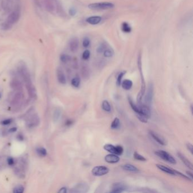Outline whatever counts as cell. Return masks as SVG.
Listing matches in <instances>:
<instances>
[{"label": "cell", "instance_id": "obj_1", "mask_svg": "<svg viewBox=\"0 0 193 193\" xmlns=\"http://www.w3.org/2000/svg\"><path fill=\"white\" fill-rule=\"evenodd\" d=\"M18 72L24 80L29 96H34L35 95H36V90L34 85H32L33 84L31 79L29 72H28L27 66L24 64H22L19 66Z\"/></svg>", "mask_w": 193, "mask_h": 193}, {"label": "cell", "instance_id": "obj_2", "mask_svg": "<svg viewBox=\"0 0 193 193\" xmlns=\"http://www.w3.org/2000/svg\"><path fill=\"white\" fill-rule=\"evenodd\" d=\"M21 12L19 9H17L12 11L7 17L4 22L1 24V28L3 30L7 31L10 29L14 24H15L19 20Z\"/></svg>", "mask_w": 193, "mask_h": 193}, {"label": "cell", "instance_id": "obj_3", "mask_svg": "<svg viewBox=\"0 0 193 193\" xmlns=\"http://www.w3.org/2000/svg\"><path fill=\"white\" fill-rule=\"evenodd\" d=\"M137 64H138V70L140 72V75H141V91H139V92L137 96V102L139 104L141 103L142 100L143 95H145V78L143 76V74L142 72V56H141V54L139 53L138 54V61H137Z\"/></svg>", "mask_w": 193, "mask_h": 193}, {"label": "cell", "instance_id": "obj_4", "mask_svg": "<svg viewBox=\"0 0 193 193\" xmlns=\"http://www.w3.org/2000/svg\"><path fill=\"white\" fill-rule=\"evenodd\" d=\"M88 7L92 10H104L114 8L115 4L109 2H95L89 4Z\"/></svg>", "mask_w": 193, "mask_h": 193}, {"label": "cell", "instance_id": "obj_5", "mask_svg": "<svg viewBox=\"0 0 193 193\" xmlns=\"http://www.w3.org/2000/svg\"><path fill=\"white\" fill-rule=\"evenodd\" d=\"M155 154L164 161L172 164H176L177 163L176 160L174 158V157L166 151L157 150L155 152Z\"/></svg>", "mask_w": 193, "mask_h": 193}, {"label": "cell", "instance_id": "obj_6", "mask_svg": "<svg viewBox=\"0 0 193 193\" xmlns=\"http://www.w3.org/2000/svg\"><path fill=\"white\" fill-rule=\"evenodd\" d=\"M109 172V169L104 166H99L94 167L92 169V174L94 176L100 177L108 174Z\"/></svg>", "mask_w": 193, "mask_h": 193}, {"label": "cell", "instance_id": "obj_7", "mask_svg": "<svg viewBox=\"0 0 193 193\" xmlns=\"http://www.w3.org/2000/svg\"><path fill=\"white\" fill-rule=\"evenodd\" d=\"M153 85L152 83H149L148 86V89L147 93L145 94V103L147 104V105H150L152 104V101L153 97Z\"/></svg>", "mask_w": 193, "mask_h": 193}, {"label": "cell", "instance_id": "obj_8", "mask_svg": "<svg viewBox=\"0 0 193 193\" xmlns=\"http://www.w3.org/2000/svg\"><path fill=\"white\" fill-rule=\"evenodd\" d=\"M40 120L39 116L36 114H32L27 117L26 120V125L28 127H34L38 126Z\"/></svg>", "mask_w": 193, "mask_h": 193}, {"label": "cell", "instance_id": "obj_9", "mask_svg": "<svg viewBox=\"0 0 193 193\" xmlns=\"http://www.w3.org/2000/svg\"><path fill=\"white\" fill-rule=\"evenodd\" d=\"M24 98V95L22 92L18 91L15 92L11 97V103L13 106H18L21 104Z\"/></svg>", "mask_w": 193, "mask_h": 193}, {"label": "cell", "instance_id": "obj_10", "mask_svg": "<svg viewBox=\"0 0 193 193\" xmlns=\"http://www.w3.org/2000/svg\"><path fill=\"white\" fill-rule=\"evenodd\" d=\"M149 134L151 135V137L159 144L162 145H167V141L164 138H163L162 136L159 135V134L156 133V132L150 130L149 131Z\"/></svg>", "mask_w": 193, "mask_h": 193}, {"label": "cell", "instance_id": "obj_11", "mask_svg": "<svg viewBox=\"0 0 193 193\" xmlns=\"http://www.w3.org/2000/svg\"><path fill=\"white\" fill-rule=\"evenodd\" d=\"M89 190L88 185L86 183H79L76 185L72 189L74 193H86Z\"/></svg>", "mask_w": 193, "mask_h": 193}, {"label": "cell", "instance_id": "obj_12", "mask_svg": "<svg viewBox=\"0 0 193 193\" xmlns=\"http://www.w3.org/2000/svg\"><path fill=\"white\" fill-rule=\"evenodd\" d=\"M127 189V186L121 182L115 183L112 186V190L111 191L112 193H121L125 192Z\"/></svg>", "mask_w": 193, "mask_h": 193}, {"label": "cell", "instance_id": "obj_13", "mask_svg": "<svg viewBox=\"0 0 193 193\" xmlns=\"http://www.w3.org/2000/svg\"><path fill=\"white\" fill-rule=\"evenodd\" d=\"M105 161L109 164H115L119 162L120 158L119 155L115 153H109L107 155L104 157Z\"/></svg>", "mask_w": 193, "mask_h": 193}, {"label": "cell", "instance_id": "obj_14", "mask_svg": "<svg viewBox=\"0 0 193 193\" xmlns=\"http://www.w3.org/2000/svg\"><path fill=\"white\" fill-rule=\"evenodd\" d=\"M56 0H44L45 8L49 13H53L56 10Z\"/></svg>", "mask_w": 193, "mask_h": 193}, {"label": "cell", "instance_id": "obj_15", "mask_svg": "<svg viewBox=\"0 0 193 193\" xmlns=\"http://www.w3.org/2000/svg\"><path fill=\"white\" fill-rule=\"evenodd\" d=\"M139 107L140 110V113L139 114L144 115L148 119H149L151 116V112L149 106L147 105H140Z\"/></svg>", "mask_w": 193, "mask_h": 193}, {"label": "cell", "instance_id": "obj_16", "mask_svg": "<svg viewBox=\"0 0 193 193\" xmlns=\"http://www.w3.org/2000/svg\"><path fill=\"white\" fill-rule=\"evenodd\" d=\"M79 41L78 38H73L69 42V48L72 53L77 52L79 48Z\"/></svg>", "mask_w": 193, "mask_h": 193}, {"label": "cell", "instance_id": "obj_17", "mask_svg": "<svg viewBox=\"0 0 193 193\" xmlns=\"http://www.w3.org/2000/svg\"><path fill=\"white\" fill-rule=\"evenodd\" d=\"M56 10L57 14L61 17L65 18L66 16V14L64 10V9L61 3L58 0L56 1Z\"/></svg>", "mask_w": 193, "mask_h": 193}, {"label": "cell", "instance_id": "obj_18", "mask_svg": "<svg viewBox=\"0 0 193 193\" xmlns=\"http://www.w3.org/2000/svg\"><path fill=\"white\" fill-rule=\"evenodd\" d=\"M177 156L188 168L191 170H193V164L189 159H188V158L186 157L185 156H184L182 153L180 152H177Z\"/></svg>", "mask_w": 193, "mask_h": 193}, {"label": "cell", "instance_id": "obj_19", "mask_svg": "<svg viewBox=\"0 0 193 193\" xmlns=\"http://www.w3.org/2000/svg\"><path fill=\"white\" fill-rule=\"evenodd\" d=\"M57 76L58 82L62 84H65L66 83V78L65 75L61 68H58L57 70Z\"/></svg>", "mask_w": 193, "mask_h": 193}, {"label": "cell", "instance_id": "obj_20", "mask_svg": "<svg viewBox=\"0 0 193 193\" xmlns=\"http://www.w3.org/2000/svg\"><path fill=\"white\" fill-rule=\"evenodd\" d=\"M156 167L159 169H160V170H162V172L168 174L170 175H172V176H176V173H175V169H172V168H170L168 167H167L161 165V164H156Z\"/></svg>", "mask_w": 193, "mask_h": 193}, {"label": "cell", "instance_id": "obj_21", "mask_svg": "<svg viewBox=\"0 0 193 193\" xmlns=\"http://www.w3.org/2000/svg\"><path fill=\"white\" fill-rule=\"evenodd\" d=\"M102 18L100 16H91L86 19L87 23L91 25H96L100 23Z\"/></svg>", "mask_w": 193, "mask_h": 193}, {"label": "cell", "instance_id": "obj_22", "mask_svg": "<svg viewBox=\"0 0 193 193\" xmlns=\"http://www.w3.org/2000/svg\"><path fill=\"white\" fill-rule=\"evenodd\" d=\"M10 86H11V88H13L15 90L20 91L22 88V83L19 80H18L17 79H14L11 82Z\"/></svg>", "mask_w": 193, "mask_h": 193}, {"label": "cell", "instance_id": "obj_23", "mask_svg": "<svg viewBox=\"0 0 193 193\" xmlns=\"http://www.w3.org/2000/svg\"><path fill=\"white\" fill-rule=\"evenodd\" d=\"M121 168L127 171V172H138L139 169H138L135 166L131 164H125L124 165H122L121 166Z\"/></svg>", "mask_w": 193, "mask_h": 193}, {"label": "cell", "instance_id": "obj_24", "mask_svg": "<svg viewBox=\"0 0 193 193\" xmlns=\"http://www.w3.org/2000/svg\"><path fill=\"white\" fill-rule=\"evenodd\" d=\"M128 101L129 103L133 109V111L136 113V114H139L140 113V110H139V105H137L135 103H134L133 100L130 96H128Z\"/></svg>", "mask_w": 193, "mask_h": 193}, {"label": "cell", "instance_id": "obj_25", "mask_svg": "<svg viewBox=\"0 0 193 193\" xmlns=\"http://www.w3.org/2000/svg\"><path fill=\"white\" fill-rule=\"evenodd\" d=\"M133 82L130 79H125L121 82V86L125 90H130L133 87Z\"/></svg>", "mask_w": 193, "mask_h": 193}, {"label": "cell", "instance_id": "obj_26", "mask_svg": "<svg viewBox=\"0 0 193 193\" xmlns=\"http://www.w3.org/2000/svg\"><path fill=\"white\" fill-rule=\"evenodd\" d=\"M103 148L112 153H115L116 154V146L113 145H111V144H106L104 145L103 147Z\"/></svg>", "mask_w": 193, "mask_h": 193}, {"label": "cell", "instance_id": "obj_27", "mask_svg": "<svg viewBox=\"0 0 193 193\" xmlns=\"http://www.w3.org/2000/svg\"><path fill=\"white\" fill-rule=\"evenodd\" d=\"M101 107H102V109L107 112H111V104L109 103V102L108 101V100H104L103 102H102V105H101Z\"/></svg>", "mask_w": 193, "mask_h": 193}, {"label": "cell", "instance_id": "obj_28", "mask_svg": "<svg viewBox=\"0 0 193 193\" xmlns=\"http://www.w3.org/2000/svg\"><path fill=\"white\" fill-rule=\"evenodd\" d=\"M103 54L105 57L111 58L114 56L115 51L111 48H107L103 52Z\"/></svg>", "mask_w": 193, "mask_h": 193}, {"label": "cell", "instance_id": "obj_29", "mask_svg": "<svg viewBox=\"0 0 193 193\" xmlns=\"http://www.w3.org/2000/svg\"><path fill=\"white\" fill-rule=\"evenodd\" d=\"M121 29L125 33H130L131 31V27L127 22H123L121 25Z\"/></svg>", "mask_w": 193, "mask_h": 193}, {"label": "cell", "instance_id": "obj_30", "mask_svg": "<svg viewBox=\"0 0 193 193\" xmlns=\"http://www.w3.org/2000/svg\"><path fill=\"white\" fill-rule=\"evenodd\" d=\"M120 121L119 120V118L117 117H116L114 120L113 122H112L111 123V127L112 129H113V130H116V129H118L120 128Z\"/></svg>", "mask_w": 193, "mask_h": 193}, {"label": "cell", "instance_id": "obj_31", "mask_svg": "<svg viewBox=\"0 0 193 193\" xmlns=\"http://www.w3.org/2000/svg\"><path fill=\"white\" fill-rule=\"evenodd\" d=\"M80 84V79L78 76L72 78V84L73 87L78 88L79 87Z\"/></svg>", "mask_w": 193, "mask_h": 193}, {"label": "cell", "instance_id": "obj_32", "mask_svg": "<svg viewBox=\"0 0 193 193\" xmlns=\"http://www.w3.org/2000/svg\"><path fill=\"white\" fill-rule=\"evenodd\" d=\"M72 60V57L66 54H62L60 56V60L63 63H67L70 61Z\"/></svg>", "mask_w": 193, "mask_h": 193}, {"label": "cell", "instance_id": "obj_33", "mask_svg": "<svg viewBox=\"0 0 193 193\" xmlns=\"http://www.w3.org/2000/svg\"><path fill=\"white\" fill-rule=\"evenodd\" d=\"M36 152L37 153L42 157H44L47 155V150L43 147H39L36 149Z\"/></svg>", "mask_w": 193, "mask_h": 193}, {"label": "cell", "instance_id": "obj_34", "mask_svg": "<svg viewBox=\"0 0 193 193\" xmlns=\"http://www.w3.org/2000/svg\"><path fill=\"white\" fill-rule=\"evenodd\" d=\"M134 158L138 161H141V162H146L147 159L145 158V157L141 154L138 153L137 152H134L133 154Z\"/></svg>", "mask_w": 193, "mask_h": 193}, {"label": "cell", "instance_id": "obj_35", "mask_svg": "<svg viewBox=\"0 0 193 193\" xmlns=\"http://www.w3.org/2000/svg\"><path fill=\"white\" fill-rule=\"evenodd\" d=\"M107 45L105 43H102L97 48L96 52L98 53H102L107 48Z\"/></svg>", "mask_w": 193, "mask_h": 193}, {"label": "cell", "instance_id": "obj_36", "mask_svg": "<svg viewBox=\"0 0 193 193\" xmlns=\"http://www.w3.org/2000/svg\"><path fill=\"white\" fill-rule=\"evenodd\" d=\"M61 112L60 109H57L55 110L54 114H53V120L54 121H57L61 117Z\"/></svg>", "mask_w": 193, "mask_h": 193}, {"label": "cell", "instance_id": "obj_37", "mask_svg": "<svg viewBox=\"0 0 193 193\" xmlns=\"http://www.w3.org/2000/svg\"><path fill=\"white\" fill-rule=\"evenodd\" d=\"M126 74V72H120L118 76H117V80H116V84L118 86H120L121 84V82H122V78L123 77L124 75Z\"/></svg>", "mask_w": 193, "mask_h": 193}, {"label": "cell", "instance_id": "obj_38", "mask_svg": "<svg viewBox=\"0 0 193 193\" xmlns=\"http://www.w3.org/2000/svg\"><path fill=\"white\" fill-rule=\"evenodd\" d=\"M15 174L17 176H18L20 178H23L24 177V172L23 169H21L19 168H16L14 170Z\"/></svg>", "mask_w": 193, "mask_h": 193}, {"label": "cell", "instance_id": "obj_39", "mask_svg": "<svg viewBox=\"0 0 193 193\" xmlns=\"http://www.w3.org/2000/svg\"><path fill=\"white\" fill-rule=\"evenodd\" d=\"M90 56H91L90 51L88 49H86L83 52L82 54V58L84 60H88L90 58Z\"/></svg>", "mask_w": 193, "mask_h": 193}, {"label": "cell", "instance_id": "obj_40", "mask_svg": "<svg viewBox=\"0 0 193 193\" xmlns=\"http://www.w3.org/2000/svg\"><path fill=\"white\" fill-rule=\"evenodd\" d=\"M90 39L87 38V37H85L83 40V42H82V45H83V47L84 48H87L90 46Z\"/></svg>", "mask_w": 193, "mask_h": 193}, {"label": "cell", "instance_id": "obj_41", "mask_svg": "<svg viewBox=\"0 0 193 193\" xmlns=\"http://www.w3.org/2000/svg\"><path fill=\"white\" fill-rule=\"evenodd\" d=\"M137 117L139 121L143 123H147L148 122V119L142 114H137Z\"/></svg>", "mask_w": 193, "mask_h": 193}, {"label": "cell", "instance_id": "obj_42", "mask_svg": "<svg viewBox=\"0 0 193 193\" xmlns=\"http://www.w3.org/2000/svg\"><path fill=\"white\" fill-rule=\"evenodd\" d=\"M116 155L120 156V155H122L123 153V148L122 146H121L120 145H118L116 146Z\"/></svg>", "mask_w": 193, "mask_h": 193}, {"label": "cell", "instance_id": "obj_43", "mask_svg": "<svg viewBox=\"0 0 193 193\" xmlns=\"http://www.w3.org/2000/svg\"><path fill=\"white\" fill-rule=\"evenodd\" d=\"M23 192H24V188L22 186H18L15 187L13 190V192L14 193H22Z\"/></svg>", "mask_w": 193, "mask_h": 193}, {"label": "cell", "instance_id": "obj_44", "mask_svg": "<svg viewBox=\"0 0 193 193\" xmlns=\"http://www.w3.org/2000/svg\"><path fill=\"white\" fill-rule=\"evenodd\" d=\"M89 69L86 66H83L82 68V72L83 76H87L89 74Z\"/></svg>", "mask_w": 193, "mask_h": 193}, {"label": "cell", "instance_id": "obj_45", "mask_svg": "<svg viewBox=\"0 0 193 193\" xmlns=\"http://www.w3.org/2000/svg\"><path fill=\"white\" fill-rule=\"evenodd\" d=\"M69 14L70 16L74 17L76 14V10L74 7H71L69 10Z\"/></svg>", "mask_w": 193, "mask_h": 193}, {"label": "cell", "instance_id": "obj_46", "mask_svg": "<svg viewBox=\"0 0 193 193\" xmlns=\"http://www.w3.org/2000/svg\"><path fill=\"white\" fill-rule=\"evenodd\" d=\"M186 147L187 149L189 150V151H190V152L191 153V154H193V145H192L190 143H186Z\"/></svg>", "mask_w": 193, "mask_h": 193}, {"label": "cell", "instance_id": "obj_47", "mask_svg": "<svg viewBox=\"0 0 193 193\" xmlns=\"http://www.w3.org/2000/svg\"><path fill=\"white\" fill-rule=\"evenodd\" d=\"M12 122V120L11 119H7V120H3L2 121V122H1V123L3 125H8L9 124H10Z\"/></svg>", "mask_w": 193, "mask_h": 193}, {"label": "cell", "instance_id": "obj_48", "mask_svg": "<svg viewBox=\"0 0 193 193\" xmlns=\"http://www.w3.org/2000/svg\"><path fill=\"white\" fill-rule=\"evenodd\" d=\"M7 162L9 166H13L14 164V160L12 157H9L7 160Z\"/></svg>", "mask_w": 193, "mask_h": 193}, {"label": "cell", "instance_id": "obj_49", "mask_svg": "<svg viewBox=\"0 0 193 193\" xmlns=\"http://www.w3.org/2000/svg\"><path fill=\"white\" fill-rule=\"evenodd\" d=\"M58 192L61 193H66L67 192V189L66 188H62L59 190Z\"/></svg>", "mask_w": 193, "mask_h": 193}, {"label": "cell", "instance_id": "obj_50", "mask_svg": "<svg viewBox=\"0 0 193 193\" xmlns=\"http://www.w3.org/2000/svg\"><path fill=\"white\" fill-rule=\"evenodd\" d=\"M186 174H187V176L191 179V180H193V174L192 172H186Z\"/></svg>", "mask_w": 193, "mask_h": 193}, {"label": "cell", "instance_id": "obj_51", "mask_svg": "<svg viewBox=\"0 0 193 193\" xmlns=\"http://www.w3.org/2000/svg\"><path fill=\"white\" fill-rule=\"evenodd\" d=\"M17 128L16 127H12V128H11V129H10L9 130V131H8V132L9 133H14V132H15V131H17Z\"/></svg>", "mask_w": 193, "mask_h": 193}, {"label": "cell", "instance_id": "obj_52", "mask_svg": "<svg viewBox=\"0 0 193 193\" xmlns=\"http://www.w3.org/2000/svg\"><path fill=\"white\" fill-rule=\"evenodd\" d=\"M73 123V121L72 120H68L66 122V125L67 126H70Z\"/></svg>", "mask_w": 193, "mask_h": 193}, {"label": "cell", "instance_id": "obj_53", "mask_svg": "<svg viewBox=\"0 0 193 193\" xmlns=\"http://www.w3.org/2000/svg\"><path fill=\"white\" fill-rule=\"evenodd\" d=\"M193 104H191V105H190V109H191V112L193 113Z\"/></svg>", "mask_w": 193, "mask_h": 193}, {"label": "cell", "instance_id": "obj_54", "mask_svg": "<svg viewBox=\"0 0 193 193\" xmlns=\"http://www.w3.org/2000/svg\"><path fill=\"white\" fill-rule=\"evenodd\" d=\"M1 169V166L0 165V169Z\"/></svg>", "mask_w": 193, "mask_h": 193}]
</instances>
